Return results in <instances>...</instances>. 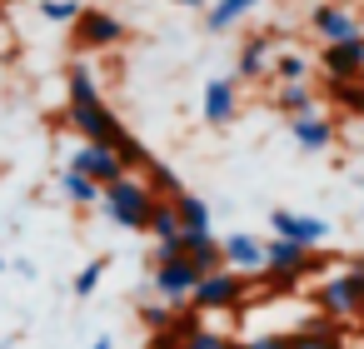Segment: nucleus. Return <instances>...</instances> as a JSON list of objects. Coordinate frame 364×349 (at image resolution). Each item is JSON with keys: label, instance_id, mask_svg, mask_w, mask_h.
Returning a JSON list of instances; mask_svg holds the SVG:
<instances>
[{"label": "nucleus", "instance_id": "f257e3e1", "mask_svg": "<svg viewBox=\"0 0 364 349\" xmlns=\"http://www.w3.org/2000/svg\"><path fill=\"white\" fill-rule=\"evenodd\" d=\"M150 205H155V185L140 180L135 170H125L120 180L100 185V205H95V210H100L115 230H135V235H145V215H150Z\"/></svg>", "mask_w": 364, "mask_h": 349}, {"label": "nucleus", "instance_id": "423d86ee", "mask_svg": "<svg viewBox=\"0 0 364 349\" xmlns=\"http://www.w3.org/2000/svg\"><path fill=\"white\" fill-rule=\"evenodd\" d=\"M200 274H205V269H200L195 259H185V254H175V259H155V269H150V289H155L160 299H170V304H190V289H195Z\"/></svg>", "mask_w": 364, "mask_h": 349}, {"label": "nucleus", "instance_id": "7ed1b4c3", "mask_svg": "<svg viewBox=\"0 0 364 349\" xmlns=\"http://www.w3.org/2000/svg\"><path fill=\"white\" fill-rule=\"evenodd\" d=\"M245 289H250V274H235V269H225V264H215V269H205L200 279H195V289H190V304L195 309H240L245 304Z\"/></svg>", "mask_w": 364, "mask_h": 349}, {"label": "nucleus", "instance_id": "0eeeda50", "mask_svg": "<svg viewBox=\"0 0 364 349\" xmlns=\"http://www.w3.org/2000/svg\"><path fill=\"white\" fill-rule=\"evenodd\" d=\"M319 70H324L329 85H334V80H364V31H354V36H344V41H324Z\"/></svg>", "mask_w": 364, "mask_h": 349}, {"label": "nucleus", "instance_id": "f8f14e48", "mask_svg": "<svg viewBox=\"0 0 364 349\" xmlns=\"http://www.w3.org/2000/svg\"><path fill=\"white\" fill-rule=\"evenodd\" d=\"M200 115L205 125H235L240 120V80H205V95H200Z\"/></svg>", "mask_w": 364, "mask_h": 349}, {"label": "nucleus", "instance_id": "9d476101", "mask_svg": "<svg viewBox=\"0 0 364 349\" xmlns=\"http://www.w3.org/2000/svg\"><path fill=\"white\" fill-rule=\"evenodd\" d=\"M269 230L274 235H284V240H299V245H309V249H319V245H329V220H319V215H299V210H269Z\"/></svg>", "mask_w": 364, "mask_h": 349}, {"label": "nucleus", "instance_id": "5701e85b", "mask_svg": "<svg viewBox=\"0 0 364 349\" xmlns=\"http://www.w3.org/2000/svg\"><path fill=\"white\" fill-rule=\"evenodd\" d=\"M329 100H334L344 115H364V80H334V85H329Z\"/></svg>", "mask_w": 364, "mask_h": 349}, {"label": "nucleus", "instance_id": "6e6552de", "mask_svg": "<svg viewBox=\"0 0 364 349\" xmlns=\"http://www.w3.org/2000/svg\"><path fill=\"white\" fill-rule=\"evenodd\" d=\"M65 170H80V175H90L95 185H110V180H120V175H125V160L115 155V145H100V140H80Z\"/></svg>", "mask_w": 364, "mask_h": 349}, {"label": "nucleus", "instance_id": "aec40b11", "mask_svg": "<svg viewBox=\"0 0 364 349\" xmlns=\"http://www.w3.org/2000/svg\"><path fill=\"white\" fill-rule=\"evenodd\" d=\"M274 110H279V115H304V110H314V90H309L304 80H284V85L274 90Z\"/></svg>", "mask_w": 364, "mask_h": 349}, {"label": "nucleus", "instance_id": "7c9ffc66", "mask_svg": "<svg viewBox=\"0 0 364 349\" xmlns=\"http://www.w3.org/2000/svg\"><path fill=\"white\" fill-rule=\"evenodd\" d=\"M240 349H284V334H255V339H240Z\"/></svg>", "mask_w": 364, "mask_h": 349}, {"label": "nucleus", "instance_id": "20e7f679", "mask_svg": "<svg viewBox=\"0 0 364 349\" xmlns=\"http://www.w3.org/2000/svg\"><path fill=\"white\" fill-rule=\"evenodd\" d=\"M125 21L120 16H110V11H100V6H80V16L70 21V41H75V50H115V45H125Z\"/></svg>", "mask_w": 364, "mask_h": 349}, {"label": "nucleus", "instance_id": "2eb2a0df", "mask_svg": "<svg viewBox=\"0 0 364 349\" xmlns=\"http://www.w3.org/2000/svg\"><path fill=\"white\" fill-rule=\"evenodd\" d=\"M269 60H274V36H250V41L240 45L235 80H264V75H269Z\"/></svg>", "mask_w": 364, "mask_h": 349}, {"label": "nucleus", "instance_id": "dca6fc26", "mask_svg": "<svg viewBox=\"0 0 364 349\" xmlns=\"http://www.w3.org/2000/svg\"><path fill=\"white\" fill-rule=\"evenodd\" d=\"M255 11H259V0H210L205 26H210L215 36H225V31H235L240 21H250Z\"/></svg>", "mask_w": 364, "mask_h": 349}, {"label": "nucleus", "instance_id": "b1692460", "mask_svg": "<svg viewBox=\"0 0 364 349\" xmlns=\"http://www.w3.org/2000/svg\"><path fill=\"white\" fill-rule=\"evenodd\" d=\"M269 75H274L279 85H284V80H304V75H309V60H304V55H294V50H274Z\"/></svg>", "mask_w": 364, "mask_h": 349}, {"label": "nucleus", "instance_id": "393cba45", "mask_svg": "<svg viewBox=\"0 0 364 349\" xmlns=\"http://www.w3.org/2000/svg\"><path fill=\"white\" fill-rule=\"evenodd\" d=\"M180 349H240V339H230V334H215L210 324H200V329H190V334L180 339Z\"/></svg>", "mask_w": 364, "mask_h": 349}, {"label": "nucleus", "instance_id": "a211bd4d", "mask_svg": "<svg viewBox=\"0 0 364 349\" xmlns=\"http://www.w3.org/2000/svg\"><path fill=\"white\" fill-rule=\"evenodd\" d=\"M185 259H195L200 269L220 264V235L215 230H185Z\"/></svg>", "mask_w": 364, "mask_h": 349}, {"label": "nucleus", "instance_id": "39448f33", "mask_svg": "<svg viewBox=\"0 0 364 349\" xmlns=\"http://www.w3.org/2000/svg\"><path fill=\"white\" fill-rule=\"evenodd\" d=\"M65 125L80 135V140H100V145H115L125 135L120 115L105 105V100H80V105H65Z\"/></svg>", "mask_w": 364, "mask_h": 349}, {"label": "nucleus", "instance_id": "a878e982", "mask_svg": "<svg viewBox=\"0 0 364 349\" xmlns=\"http://www.w3.org/2000/svg\"><path fill=\"white\" fill-rule=\"evenodd\" d=\"M100 279H105V259H90V264L70 279V294H75V299H90V294L100 289Z\"/></svg>", "mask_w": 364, "mask_h": 349}, {"label": "nucleus", "instance_id": "c9c22d12", "mask_svg": "<svg viewBox=\"0 0 364 349\" xmlns=\"http://www.w3.org/2000/svg\"><path fill=\"white\" fill-rule=\"evenodd\" d=\"M359 215H364V210H359Z\"/></svg>", "mask_w": 364, "mask_h": 349}, {"label": "nucleus", "instance_id": "f704fd0d", "mask_svg": "<svg viewBox=\"0 0 364 349\" xmlns=\"http://www.w3.org/2000/svg\"><path fill=\"white\" fill-rule=\"evenodd\" d=\"M359 324H364V314H359Z\"/></svg>", "mask_w": 364, "mask_h": 349}, {"label": "nucleus", "instance_id": "4468645a", "mask_svg": "<svg viewBox=\"0 0 364 349\" xmlns=\"http://www.w3.org/2000/svg\"><path fill=\"white\" fill-rule=\"evenodd\" d=\"M309 31H314L319 41H344V36L359 31V16H354L349 6H339V0H319V6L309 11Z\"/></svg>", "mask_w": 364, "mask_h": 349}, {"label": "nucleus", "instance_id": "f3484780", "mask_svg": "<svg viewBox=\"0 0 364 349\" xmlns=\"http://www.w3.org/2000/svg\"><path fill=\"white\" fill-rule=\"evenodd\" d=\"M170 205H175V220H180V230H210V220H215V210H210V200H200V195H190L185 185L170 195Z\"/></svg>", "mask_w": 364, "mask_h": 349}, {"label": "nucleus", "instance_id": "1a4fd4ad", "mask_svg": "<svg viewBox=\"0 0 364 349\" xmlns=\"http://www.w3.org/2000/svg\"><path fill=\"white\" fill-rule=\"evenodd\" d=\"M289 140H294L304 155H324V150H334L339 125H334L329 115H319V110H304V115H289Z\"/></svg>", "mask_w": 364, "mask_h": 349}, {"label": "nucleus", "instance_id": "473e14b6", "mask_svg": "<svg viewBox=\"0 0 364 349\" xmlns=\"http://www.w3.org/2000/svg\"><path fill=\"white\" fill-rule=\"evenodd\" d=\"M175 6H185V11H200V6H210V0H175Z\"/></svg>", "mask_w": 364, "mask_h": 349}, {"label": "nucleus", "instance_id": "6ab92c4d", "mask_svg": "<svg viewBox=\"0 0 364 349\" xmlns=\"http://www.w3.org/2000/svg\"><path fill=\"white\" fill-rule=\"evenodd\" d=\"M60 190H65V200H70L75 210H95V205H100V185H95L90 175H80V170H65V175H60Z\"/></svg>", "mask_w": 364, "mask_h": 349}, {"label": "nucleus", "instance_id": "2f4dec72", "mask_svg": "<svg viewBox=\"0 0 364 349\" xmlns=\"http://www.w3.org/2000/svg\"><path fill=\"white\" fill-rule=\"evenodd\" d=\"M90 349H115V339H110V334H100V339H95Z\"/></svg>", "mask_w": 364, "mask_h": 349}, {"label": "nucleus", "instance_id": "9b49d317", "mask_svg": "<svg viewBox=\"0 0 364 349\" xmlns=\"http://www.w3.org/2000/svg\"><path fill=\"white\" fill-rule=\"evenodd\" d=\"M284 349H349V344H344L339 319H329L324 309H314L294 334H284Z\"/></svg>", "mask_w": 364, "mask_h": 349}, {"label": "nucleus", "instance_id": "f03ea898", "mask_svg": "<svg viewBox=\"0 0 364 349\" xmlns=\"http://www.w3.org/2000/svg\"><path fill=\"white\" fill-rule=\"evenodd\" d=\"M314 304L329 314V319H359L364 314V259H349L339 274H329L319 289H314Z\"/></svg>", "mask_w": 364, "mask_h": 349}, {"label": "nucleus", "instance_id": "ddd939ff", "mask_svg": "<svg viewBox=\"0 0 364 349\" xmlns=\"http://www.w3.org/2000/svg\"><path fill=\"white\" fill-rule=\"evenodd\" d=\"M220 264L235 269V274H259V269H264V240H255V235H245V230L225 235V240H220Z\"/></svg>", "mask_w": 364, "mask_h": 349}, {"label": "nucleus", "instance_id": "412c9836", "mask_svg": "<svg viewBox=\"0 0 364 349\" xmlns=\"http://www.w3.org/2000/svg\"><path fill=\"white\" fill-rule=\"evenodd\" d=\"M65 90H70V105H80V100H100V80L90 75L85 60H70V70H65Z\"/></svg>", "mask_w": 364, "mask_h": 349}, {"label": "nucleus", "instance_id": "72a5a7b5", "mask_svg": "<svg viewBox=\"0 0 364 349\" xmlns=\"http://www.w3.org/2000/svg\"><path fill=\"white\" fill-rule=\"evenodd\" d=\"M0 274H6V259H0Z\"/></svg>", "mask_w": 364, "mask_h": 349}, {"label": "nucleus", "instance_id": "c85d7f7f", "mask_svg": "<svg viewBox=\"0 0 364 349\" xmlns=\"http://www.w3.org/2000/svg\"><path fill=\"white\" fill-rule=\"evenodd\" d=\"M115 155L125 160V170H145V165H150V150H145L135 135H120V140H115Z\"/></svg>", "mask_w": 364, "mask_h": 349}, {"label": "nucleus", "instance_id": "4be33fe9", "mask_svg": "<svg viewBox=\"0 0 364 349\" xmlns=\"http://www.w3.org/2000/svg\"><path fill=\"white\" fill-rule=\"evenodd\" d=\"M145 235H150V240H170V235H180L175 205H170L165 195H155V205H150V215H145Z\"/></svg>", "mask_w": 364, "mask_h": 349}, {"label": "nucleus", "instance_id": "bb28decb", "mask_svg": "<svg viewBox=\"0 0 364 349\" xmlns=\"http://www.w3.org/2000/svg\"><path fill=\"white\" fill-rule=\"evenodd\" d=\"M41 21H50V26H70L75 16H80V0H41Z\"/></svg>", "mask_w": 364, "mask_h": 349}, {"label": "nucleus", "instance_id": "c756f323", "mask_svg": "<svg viewBox=\"0 0 364 349\" xmlns=\"http://www.w3.org/2000/svg\"><path fill=\"white\" fill-rule=\"evenodd\" d=\"M175 254H185V230L170 240H155V259H175Z\"/></svg>", "mask_w": 364, "mask_h": 349}, {"label": "nucleus", "instance_id": "cd10ccee", "mask_svg": "<svg viewBox=\"0 0 364 349\" xmlns=\"http://www.w3.org/2000/svg\"><path fill=\"white\" fill-rule=\"evenodd\" d=\"M175 309H180V304H170V299H160V294H155V299H145V304H140V324H145V329H165Z\"/></svg>", "mask_w": 364, "mask_h": 349}]
</instances>
